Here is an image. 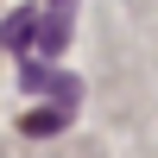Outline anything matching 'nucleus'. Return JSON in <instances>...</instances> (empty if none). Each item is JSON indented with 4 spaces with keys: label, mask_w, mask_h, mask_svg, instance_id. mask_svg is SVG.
Segmentation results:
<instances>
[{
    "label": "nucleus",
    "mask_w": 158,
    "mask_h": 158,
    "mask_svg": "<svg viewBox=\"0 0 158 158\" xmlns=\"http://www.w3.org/2000/svg\"><path fill=\"white\" fill-rule=\"evenodd\" d=\"M25 89L51 95L57 108H76V95H82V82H76V76H63V70H44V63H32V57H25Z\"/></svg>",
    "instance_id": "nucleus-1"
},
{
    "label": "nucleus",
    "mask_w": 158,
    "mask_h": 158,
    "mask_svg": "<svg viewBox=\"0 0 158 158\" xmlns=\"http://www.w3.org/2000/svg\"><path fill=\"white\" fill-rule=\"evenodd\" d=\"M63 44H70V6L38 13V38H32V51H38V57H57Z\"/></svg>",
    "instance_id": "nucleus-2"
},
{
    "label": "nucleus",
    "mask_w": 158,
    "mask_h": 158,
    "mask_svg": "<svg viewBox=\"0 0 158 158\" xmlns=\"http://www.w3.org/2000/svg\"><path fill=\"white\" fill-rule=\"evenodd\" d=\"M32 38H38V6H13L6 25H0V44L6 51H32Z\"/></svg>",
    "instance_id": "nucleus-3"
},
{
    "label": "nucleus",
    "mask_w": 158,
    "mask_h": 158,
    "mask_svg": "<svg viewBox=\"0 0 158 158\" xmlns=\"http://www.w3.org/2000/svg\"><path fill=\"white\" fill-rule=\"evenodd\" d=\"M63 127H70V108L51 101V108H32V114H25L19 133H25V139H51V133H63Z\"/></svg>",
    "instance_id": "nucleus-4"
},
{
    "label": "nucleus",
    "mask_w": 158,
    "mask_h": 158,
    "mask_svg": "<svg viewBox=\"0 0 158 158\" xmlns=\"http://www.w3.org/2000/svg\"><path fill=\"white\" fill-rule=\"evenodd\" d=\"M51 6H70V0H51Z\"/></svg>",
    "instance_id": "nucleus-5"
}]
</instances>
